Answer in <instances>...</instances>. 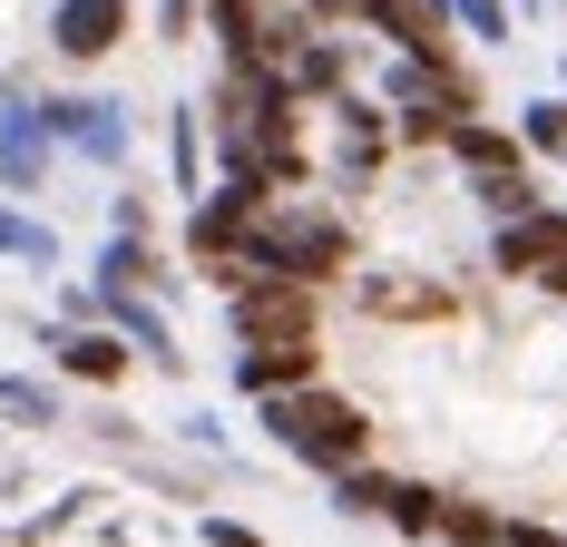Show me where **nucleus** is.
<instances>
[{
    "mask_svg": "<svg viewBox=\"0 0 567 547\" xmlns=\"http://www.w3.org/2000/svg\"><path fill=\"white\" fill-rule=\"evenodd\" d=\"M206 538H216V547H265L255 528H235V518H206Z\"/></svg>",
    "mask_w": 567,
    "mask_h": 547,
    "instance_id": "obj_18",
    "label": "nucleus"
},
{
    "mask_svg": "<svg viewBox=\"0 0 567 547\" xmlns=\"http://www.w3.org/2000/svg\"><path fill=\"white\" fill-rule=\"evenodd\" d=\"M226 293L245 342H303L313 332V283H293V274H235Z\"/></svg>",
    "mask_w": 567,
    "mask_h": 547,
    "instance_id": "obj_3",
    "label": "nucleus"
},
{
    "mask_svg": "<svg viewBox=\"0 0 567 547\" xmlns=\"http://www.w3.org/2000/svg\"><path fill=\"white\" fill-rule=\"evenodd\" d=\"M284 89H293V99H333L342 89V50L323 30H303V20L284 30Z\"/></svg>",
    "mask_w": 567,
    "mask_h": 547,
    "instance_id": "obj_8",
    "label": "nucleus"
},
{
    "mask_svg": "<svg viewBox=\"0 0 567 547\" xmlns=\"http://www.w3.org/2000/svg\"><path fill=\"white\" fill-rule=\"evenodd\" d=\"M333 498H342V518H382V528H411V538H431V518H441V498L431 489H411V479H382V469H333Z\"/></svg>",
    "mask_w": 567,
    "mask_h": 547,
    "instance_id": "obj_5",
    "label": "nucleus"
},
{
    "mask_svg": "<svg viewBox=\"0 0 567 547\" xmlns=\"http://www.w3.org/2000/svg\"><path fill=\"white\" fill-rule=\"evenodd\" d=\"M352 10H362V20H372L401 59H451V40H441V10H431V0H352Z\"/></svg>",
    "mask_w": 567,
    "mask_h": 547,
    "instance_id": "obj_7",
    "label": "nucleus"
},
{
    "mask_svg": "<svg viewBox=\"0 0 567 547\" xmlns=\"http://www.w3.org/2000/svg\"><path fill=\"white\" fill-rule=\"evenodd\" d=\"M362 303L392 313V323H441L451 313V293L441 283H411V274H362Z\"/></svg>",
    "mask_w": 567,
    "mask_h": 547,
    "instance_id": "obj_10",
    "label": "nucleus"
},
{
    "mask_svg": "<svg viewBox=\"0 0 567 547\" xmlns=\"http://www.w3.org/2000/svg\"><path fill=\"white\" fill-rule=\"evenodd\" d=\"M441 147H451L460 166H480V176H499V166H518V157H528L509 127H489L480 109H470V117H451V137H441Z\"/></svg>",
    "mask_w": 567,
    "mask_h": 547,
    "instance_id": "obj_11",
    "label": "nucleus"
},
{
    "mask_svg": "<svg viewBox=\"0 0 567 547\" xmlns=\"http://www.w3.org/2000/svg\"><path fill=\"white\" fill-rule=\"evenodd\" d=\"M0 245H10V255H50V235H30V225L10 216V206H0Z\"/></svg>",
    "mask_w": 567,
    "mask_h": 547,
    "instance_id": "obj_17",
    "label": "nucleus"
},
{
    "mask_svg": "<svg viewBox=\"0 0 567 547\" xmlns=\"http://www.w3.org/2000/svg\"><path fill=\"white\" fill-rule=\"evenodd\" d=\"M59 362H69L79 382H117V372H127V352H117L109 332H89V342H59Z\"/></svg>",
    "mask_w": 567,
    "mask_h": 547,
    "instance_id": "obj_14",
    "label": "nucleus"
},
{
    "mask_svg": "<svg viewBox=\"0 0 567 547\" xmlns=\"http://www.w3.org/2000/svg\"><path fill=\"white\" fill-rule=\"evenodd\" d=\"M431 538H451V547H509V518H489V508H451V498H441Z\"/></svg>",
    "mask_w": 567,
    "mask_h": 547,
    "instance_id": "obj_13",
    "label": "nucleus"
},
{
    "mask_svg": "<svg viewBox=\"0 0 567 547\" xmlns=\"http://www.w3.org/2000/svg\"><path fill=\"white\" fill-rule=\"evenodd\" d=\"M518 147H538V157H558V147H567V109H558V99L518 117Z\"/></svg>",
    "mask_w": 567,
    "mask_h": 547,
    "instance_id": "obj_15",
    "label": "nucleus"
},
{
    "mask_svg": "<svg viewBox=\"0 0 567 547\" xmlns=\"http://www.w3.org/2000/svg\"><path fill=\"white\" fill-rule=\"evenodd\" d=\"M567 265V206H528V216H499V274H558Z\"/></svg>",
    "mask_w": 567,
    "mask_h": 547,
    "instance_id": "obj_6",
    "label": "nucleus"
},
{
    "mask_svg": "<svg viewBox=\"0 0 567 547\" xmlns=\"http://www.w3.org/2000/svg\"><path fill=\"white\" fill-rule=\"evenodd\" d=\"M235 274H293V283H333V274H352V225L323 216V206H255V225H245V245H235Z\"/></svg>",
    "mask_w": 567,
    "mask_h": 547,
    "instance_id": "obj_1",
    "label": "nucleus"
},
{
    "mask_svg": "<svg viewBox=\"0 0 567 547\" xmlns=\"http://www.w3.org/2000/svg\"><path fill=\"white\" fill-rule=\"evenodd\" d=\"M313 372H323L313 332H303V342H255V352L235 362V382H245V391H265V401H275V391H293V382H313Z\"/></svg>",
    "mask_w": 567,
    "mask_h": 547,
    "instance_id": "obj_9",
    "label": "nucleus"
},
{
    "mask_svg": "<svg viewBox=\"0 0 567 547\" xmlns=\"http://www.w3.org/2000/svg\"><path fill=\"white\" fill-rule=\"evenodd\" d=\"M255 206H265V176L235 166V186H226V196H206L196 225H186V255L216 274V283H226V265H235V245H245V225H255Z\"/></svg>",
    "mask_w": 567,
    "mask_h": 547,
    "instance_id": "obj_4",
    "label": "nucleus"
},
{
    "mask_svg": "<svg viewBox=\"0 0 567 547\" xmlns=\"http://www.w3.org/2000/svg\"><path fill=\"white\" fill-rule=\"evenodd\" d=\"M117 30H127L117 0H59V50H69V59H99Z\"/></svg>",
    "mask_w": 567,
    "mask_h": 547,
    "instance_id": "obj_12",
    "label": "nucleus"
},
{
    "mask_svg": "<svg viewBox=\"0 0 567 547\" xmlns=\"http://www.w3.org/2000/svg\"><path fill=\"white\" fill-rule=\"evenodd\" d=\"M431 10H451L470 40H509V20H499V0H431Z\"/></svg>",
    "mask_w": 567,
    "mask_h": 547,
    "instance_id": "obj_16",
    "label": "nucleus"
},
{
    "mask_svg": "<svg viewBox=\"0 0 567 547\" xmlns=\"http://www.w3.org/2000/svg\"><path fill=\"white\" fill-rule=\"evenodd\" d=\"M265 431H275L293 460H313V469H352V460H372V421H362V401L323 391V372L293 382V391H275V401H265Z\"/></svg>",
    "mask_w": 567,
    "mask_h": 547,
    "instance_id": "obj_2",
    "label": "nucleus"
}]
</instances>
